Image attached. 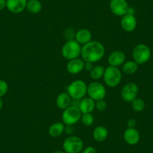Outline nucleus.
Masks as SVG:
<instances>
[{"instance_id":"29","label":"nucleus","mask_w":153,"mask_h":153,"mask_svg":"<svg viewBox=\"0 0 153 153\" xmlns=\"http://www.w3.org/2000/svg\"><path fill=\"white\" fill-rule=\"evenodd\" d=\"M94 63L92 62H85V65H84V70H86V71L90 72L92 71V69L94 68Z\"/></svg>"},{"instance_id":"5","label":"nucleus","mask_w":153,"mask_h":153,"mask_svg":"<svg viewBox=\"0 0 153 153\" xmlns=\"http://www.w3.org/2000/svg\"><path fill=\"white\" fill-rule=\"evenodd\" d=\"M82 117V113L78 107L71 105L63 110L62 114V123L65 126H74L78 123Z\"/></svg>"},{"instance_id":"34","label":"nucleus","mask_w":153,"mask_h":153,"mask_svg":"<svg viewBox=\"0 0 153 153\" xmlns=\"http://www.w3.org/2000/svg\"><path fill=\"white\" fill-rule=\"evenodd\" d=\"M135 12H136V11H135V9L133 7H129L128 9L127 14H131V15H134Z\"/></svg>"},{"instance_id":"16","label":"nucleus","mask_w":153,"mask_h":153,"mask_svg":"<svg viewBox=\"0 0 153 153\" xmlns=\"http://www.w3.org/2000/svg\"><path fill=\"white\" fill-rule=\"evenodd\" d=\"M78 107L82 114L92 113L95 108V101L89 97L83 98L80 101Z\"/></svg>"},{"instance_id":"11","label":"nucleus","mask_w":153,"mask_h":153,"mask_svg":"<svg viewBox=\"0 0 153 153\" xmlns=\"http://www.w3.org/2000/svg\"><path fill=\"white\" fill-rule=\"evenodd\" d=\"M28 0H6V8L13 14H20L26 9Z\"/></svg>"},{"instance_id":"10","label":"nucleus","mask_w":153,"mask_h":153,"mask_svg":"<svg viewBox=\"0 0 153 153\" xmlns=\"http://www.w3.org/2000/svg\"><path fill=\"white\" fill-rule=\"evenodd\" d=\"M128 8V4L126 0H110V11L117 17H123L127 14Z\"/></svg>"},{"instance_id":"3","label":"nucleus","mask_w":153,"mask_h":153,"mask_svg":"<svg viewBox=\"0 0 153 153\" xmlns=\"http://www.w3.org/2000/svg\"><path fill=\"white\" fill-rule=\"evenodd\" d=\"M122 72L118 68L108 66L104 71V81L107 86L111 88L117 87L122 80Z\"/></svg>"},{"instance_id":"15","label":"nucleus","mask_w":153,"mask_h":153,"mask_svg":"<svg viewBox=\"0 0 153 153\" xmlns=\"http://www.w3.org/2000/svg\"><path fill=\"white\" fill-rule=\"evenodd\" d=\"M85 62L82 59H74L69 60L68 62L66 69L71 74H78L83 70H84Z\"/></svg>"},{"instance_id":"25","label":"nucleus","mask_w":153,"mask_h":153,"mask_svg":"<svg viewBox=\"0 0 153 153\" xmlns=\"http://www.w3.org/2000/svg\"><path fill=\"white\" fill-rule=\"evenodd\" d=\"M81 121L83 123V124L85 126H91L94 123L95 121V119H94L93 115L92 113H84V114H82L81 117Z\"/></svg>"},{"instance_id":"24","label":"nucleus","mask_w":153,"mask_h":153,"mask_svg":"<svg viewBox=\"0 0 153 153\" xmlns=\"http://www.w3.org/2000/svg\"><path fill=\"white\" fill-rule=\"evenodd\" d=\"M131 108L133 109V110H134L135 112H141L145 109L146 104L144 102V101L141 98H135L131 103Z\"/></svg>"},{"instance_id":"20","label":"nucleus","mask_w":153,"mask_h":153,"mask_svg":"<svg viewBox=\"0 0 153 153\" xmlns=\"http://www.w3.org/2000/svg\"><path fill=\"white\" fill-rule=\"evenodd\" d=\"M108 134L109 132L107 128L104 126H98L94 129L92 137L97 142H103L107 139Z\"/></svg>"},{"instance_id":"14","label":"nucleus","mask_w":153,"mask_h":153,"mask_svg":"<svg viewBox=\"0 0 153 153\" xmlns=\"http://www.w3.org/2000/svg\"><path fill=\"white\" fill-rule=\"evenodd\" d=\"M137 25V22L134 15L126 14L122 17L121 27L126 32H131L134 31Z\"/></svg>"},{"instance_id":"32","label":"nucleus","mask_w":153,"mask_h":153,"mask_svg":"<svg viewBox=\"0 0 153 153\" xmlns=\"http://www.w3.org/2000/svg\"><path fill=\"white\" fill-rule=\"evenodd\" d=\"M65 132L67 134L71 135L74 132V126H65Z\"/></svg>"},{"instance_id":"18","label":"nucleus","mask_w":153,"mask_h":153,"mask_svg":"<svg viewBox=\"0 0 153 153\" xmlns=\"http://www.w3.org/2000/svg\"><path fill=\"white\" fill-rule=\"evenodd\" d=\"M72 99L70 95L68 94L67 92H64L60 93L57 96L56 100V107L60 110H65L68 107L71 105Z\"/></svg>"},{"instance_id":"12","label":"nucleus","mask_w":153,"mask_h":153,"mask_svg":"<svg viewBox=\"0 0 153 153\" xmlns=\"http://www.w3.org/2000/svg\"><path fill=\"white\" fill-rule=\"evenodd\" d=\"M126 59V56L123 51H115L109 55L108 58H107V62H108L110 66L119 68L124 64Z\"/></svg>"},{"instance_id":"6","label":"nucleus","mask_w":153,"mask_h":153,"mask_svg":"<svg viewBox=\"0 0 153 153\" xmlns=\"http://www.w3.org/2000/svg\"><path fill=\"white\" fill-rule=\"evenodd\" d=\"M132 56L134 61L138 65H142L147 62L151 57V51L147 45L139 44L136 45L132 51Z\"/></svg>"},{"instance_id":"7","label":"nucleus","mask_w":153,"mask_h":153,"mask_svg":"<svg viewBox=\"0 0 153 153\" xmlns=\"http://www.w3.org/2000/svg\"><path fill=\"white\" fill-rule=\"evenodd\" d=\"M62 148L65 153H80L83 151V142L79 137L70 136L64 140Z\"/></svg>"},{"instance_id":"4","label":"nucleus","mask_w":153,"mask_h":153,"mask_svg":"<svg viewBox=\"0 0 153 153\" xmlns=\"http://www.w3.org/2000/svg\"><path fill=\"white\" fill-rule=\"evenodd\" d=\"M81 45L76 41H67L62 48V55L65 59L69 61L78 58L81 53Z\"/></svg>"},{"instance_id":"13","label":"nucleus","mask_w":153,"mask_h":153,"mask_svg":"<svg viewBox=\"0 0 153 153\" xmlns=\"http://www.w3.org/2000/svg\"><path fill=\"white\" fill-rule=\"evenodd\" d=\"M125 141L128 145L134 146L139 143L140 134L137 129L135 128H128L123 134Z\"/></svg>"},{"instance_id":"31","label":"nucleus","mask_w":153,"mask_h":153,"mask_svg":"<svg viewBox=\"0 0 153 153\" xmlns=\"http://www.w3.org/2000/svg\"><path fill=\"white\" fill-rule=\"evenodd\" d=\"M127 125L128 128H134L137 125V121L134 119L130 118L128 119V120L127 121Z\"/></svg>"},{"instance_id":"26","label":"nucleus","mask_w":153,"mask_h":153,"mask_svg":"<svg viewBox=\"0 0 153 153\" xmlns=\"http://www.w3.org/2000/svg\"><path fill=\"white\" fill-rule=\"evenodd\" d=\"M8 90V85L6 81L3 80H0V98H2L4 95H6Z\"/></svg>"},{"instance_id":"9","label":"nucleus","mask_w":153,"mask_h":153,"mask_svg":"<svg viewBox=\"0 0 153 153\" xmlns=\"http://www.w3.org/2000/svg\"><path fill=\"white\" fill-rule=\"evenodd\" d=\"M139 89L136 83H128L125 85L121 90V97L123 101L128 103H131L137 98Z\"/></svg>"},{"instance_id":"23","label":"nucleus","mask_w":153,"mask_h":153,"mask_svg":"<svg viewBox=\"0 0 153 153\" xmlns=\"http://www.w3.org/2000/svg\"><path fill=\"white\" fill-rule=\"evenodd\" d=\"M104 68L103 66L101 65H95L94 66L93 68L92 69L90 72H89V74H90L91 78L94 80H98L100 79L103 78L104 74Z\"/></svg>"},{"instance_id":"35","label":"nucleus","mask_w":153,"mask_h":153,"mask_svg":"<svg viewBox=\"0 0 153 153\" xmlns=\"http://www.w3.org/2000/svg\"><path fill=\"white\" fill-rule=\"evenodd\" d=\"M2 107H3V101H2V98H0V110H2Z\"/></svg>"},{"instance_id":"1","label":"nucleus","mask_w":153,"mask_h":153,"mask_svg":"<svg viewBox=\"0 0 153 153\" xmlns=\"http://www.w3.org/2000/svg\"><path fill=\"white\" fill-rule=\"evenodd\" d=\"M104 54L105 48L104 45L98 41H91L86 45H83L80 56L84 62L95 63L102 59Z\"/></svg>"},{"instance_id":"8","label":"nucleus","mask_w":153,"mask_h":153,"mask_svg":"<svg viewBox=\"0 0 153 153\" xmlns=\"http://www.w3.org/2000/svg\"><path fill=\"white\" fill-rule=\"evenodd\" d=\"M87 95L95 101L104 99L107 95L106 88L102 83L98 81H93L87 86Z\"/></svg>"},{"instance_id":"36","label":"nucleus","mask_w":153,"mask_h":153,"mask_svg":"<svg viewBox=\"0 0 153 153\" xmlns=\"http://www.w3.org/2000/svg\"><path fill=\"white\" fill-rule=\"evenodd\" d=\"M53 153H65L64 151H61V150H57V151L53 152Z\"/></svg>"},{"instance_id":"28","label":"nucleus","mask_w":153,"mask_h":153,"mask_svg":"<svg viewBox=\"0 0 153 153\" xmlns=\"http://www.w3.org/2000/svg\"><path fill=\"white\" fill-rule=\"evenodd\" d=\"M75 34H76V32H74V30L73 29H70V28L65 31V37L68 41L74 40Z\"/></svg>"},{"instance_id":"19","label":"nucleus","mask_w":153,"mask_h":153,"mask_svg":"<svg viewBox=\"0 0 153 153\" xmlns=\"http://www.w3.org/2000/svg\"><path fill=\"white\" fill-rule=\"evenodd\" d=\"M65 125L63 123L57 122V123H53L50 126L48 129L49 135L54 138L61 136L65 132Z\"/></svg>"},{"instance_id":"27","label":"nucleus","mask_w":153,"mask_h":153,"mask_svg":"<svg viewBox=\"0 0 153 153\" xmlns=\"http://www.w3.org/2000/svg\"><path fill=\"white\" fill-rule=\"evenodd\" d=\"M107 104L104 99L100 100V101H95V108L97 109V110L100 112H103L107 109Z\"/></svg>"},{"instance_id":"22","label":"nucleus","mask_w":153,"mask_h":153,"mask_svg":"<svg viewBox=\"0 0 153 153\" xmlns=\"http://www.w3.org/2000/svg\"><path fill=\"white\" fill-rule=\"evenodd\" d=\"M138 64L135 62L134 61H128L125 62L124 64L122 65V70L123 73L126 74H133L137 71Z\"/></svg>"},{"instance_id":"2","label":"nucleus","mask_w":153,"mask_h":153,"mask_svg":"<svg viewBox=\"0 0 153 153\" xmlns=\"http://www.w3.org/2000/svg\"><path fill=\"white\" fill-rule=\"evenodd\" d=\"M87 86L86 82L82 80H75L68 85L67 92L72 100L80 101L87 95Z\"/></svg>"},{"instance_id":"21","label":"nucleus","mask_w":153,"mask_h":153,"mask_svg":"<svg viewBox=\"0 0 153 153\" xmlns=\"http://www.w3.org/2000/svg\"><path fill=\"white\" fill-rule=\"evenodd\" d=\"M26 9L32 14H38L42 10V5L39 0H28Z\"/></svg>"},{"instance_id":"30","label":"nucleus","mask_w":153,"mask_h":153,"mask_svg":"<svg viewBox=\"0 0 153 153\" xmlns=\"http://www.w3.org/2000/svg\"><path fill=\"white\" fill-rule=\"evenodd\" d=\"M83 153H97V151L95 147L87 146L83 150Z\"/></svg>"},{"instance_id":"33","label":"nucleus","mask_w":153,"mask_h":153,"mask_svg":"<svg viewBox=\"0 0 153 153\" xmlns=\"http://www.w3.org/2000/svg\"><path fill=\"white\" fill-rule=\"evenodd\" d=\"M6 8V0H0V11Z\"/></svg>"},{"instance_id":"17","label":"nucleus","mask_w":153,"mask_h":153,"mask_svg":"<svg viewBox=\"0 0 153 153\" xmlns=\"http://www.w3.org/2000/svg\"><path fill=\"white\" fill-rule=\"evenodd\" d=\"M92 33L89 29H80L75 34L74 40L78 42L80 45H84L92 41Z\"/></svg>"}]
</instances>
